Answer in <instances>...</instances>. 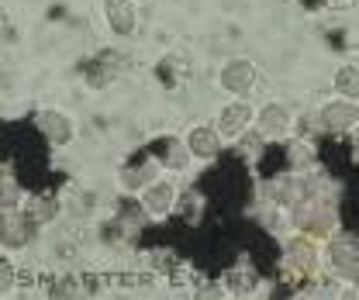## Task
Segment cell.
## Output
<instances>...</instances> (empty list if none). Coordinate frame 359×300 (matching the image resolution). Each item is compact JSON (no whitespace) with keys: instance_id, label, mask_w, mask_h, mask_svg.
Listing matches in <instances>:
<instances>
[{"instance_id":"cell-24","label":"cell","mask_w":359,"mask_h":300,"mask_svg":"<svg viewBox=\"0 0 359 300\" xmlns=\"http://www.w3.org/2000/svg\"><path fill=\"white\" fill-rule=\"evenodd\" d=\"M14 39H18V32H14V21H11L7 7L0 4V45H11Z\"/></svg>"},{"instance_id":"cell-6","label":"cell","mask_w":359,"mask_h":300,"mask_svg":"<svg viewBox=\"0 0 359 300\" xmlns=\"http://www.w3.org/2000/svg\"><path fill=\"white\" fill-rule=\"evenodd\" d=\"M283 262H287V269H290L294 276L311 280L314 273H318V245H314V238H308V235L290 238L287 249H283Z\"/></svg>"},{"instance_id":"cell-11","label":"cell","mask_w":359,"mask_h":300,"mask_svg":"<svg viewBox=\"0 0 359 300\" xmlns=\"http://www.w3.org/2000/svg\"><path fill=\"white\" fill-rule=\"evenodd\" d=\"M252 121H256V128H259V135H266V138H283L287 131H290V111L280 104V100H269V104H263V111L259 114H252Z\"/></svg>"},{"instance_id":"cell-13","label":"cell","mask_w":359,"mask_h":300,"mask_svg":"<svg viewBox=\"0 0 359 300\" xmlns=\"http://www.w3.org/2000/svg\"><path fill=\"white\" fill-rule=\"evenodd\" d=\"M183 145H187V152H190L194 159H204V163L222 156V135L215 128H208V125H197V128L187 135Z\"/></svg>"},{"instance_id":"cell-8","label":"cell","mask_w":359,"mask_h":300,"mask_svg":"<svg viewBox=\"0 0 359 300\" xmlns=\"http://www.w3.org/2000/svg\"><path fill=\"white\" fill-rule=\"evenodd\" d=\"M301 197H308V183L297 172H280L266 183V200L280 204V207H294Z\"/></svg>"},{"instance_id":"cell-26","label":"cell","mask_w":359,"mask_h":300,"mask_svg":"<svg viewBox=\"0 0 359 300\" xmlns=\"http://www.w3.org/2000/svg\"><path fill=\"white\" fill-rule=\"evenodd\" d=\"M297 4H301L304 11H321V7H328L332 0H297Z\"/></svg>"},{"instance_id":"cell-20","label":"cell","mask_w":359,"mask_h":300,"mask_svg":"<svg viewBox=\"0 0 359 300\" xmlns=\"http://www.w3.org/2000/svg\"><path fill=\"white\" fill-rule=\"evenodd\" d=\"M187 163H190V152H187V145L170 142V149H166V156H163V166H166V170L183 172V170H187Z\"/></svg>"},{"instance_id":"cell-5","label":"cell","mask_w":359,"mask_h":300,"mask_svg":"<svg viewBox=\"0 0 359 300\" xmlns=\"http://www.w3.org/2000/svg\"><path fill=\"white\" fill-rule=\"evenodd\" d=\"M356 100H346V97H339V100H332V104H325L321 111H318V128L328 131V135H346V131L356 128Z\"/></svg>"},{"instance_id":"cell-22","label":"cell","mask_w":359,"mask_h":300,"mask_svg":"<svg viewBox=\"0 0 359 300\" xmlns=\"http://www.w3.org/2000/svg\"><path fill=\"white\" fill-rule=\"evenodd\" d=\"M287 159H290V170H304V166H311V152L304 149V142H290Z\"/></svg>"},{"instance_id":"cell-2","label":"cell","mask_w":359,"mask_h":300,"mask_svg":"<svg viewBox=\"0 0 359 300\" xmlns=\"http://www.w3.org/2000/svg\"><path fill=\"white\" fill-rule=\"evenodd\" d=\"M35 235H39V228L32 224V217L25 214L21 207L0 211V249L21 252V249H28L35 242Z\"/></svg>"},{"instance_id":"cell-7","label":"cell","mask_w":359,"mask_h":300,"mask_svg":"<svg viewBox=\"0 0 359 300\" xmlns=\"http://www.w3.org/2000/svg\"><path fill=\"white\" fill-rule=\"evenodd\" d=\"M256 66L249 62V59H231V62H224L222 73H218V83L222 90H228L231 97H245V93H252L256 90Z\"/></svg>"},{"instance_id":"cell-9","label":"cell","mask_w":359,"mask_h":300,"mask_svg":"<svg viewBox=\"0 0 359 300\" xmlns=\"http://www.w3.org/2000/svg\"><path fill=\"white\" fill-rule=\"evenodd\" d=\"M173 204H177V190H173L170 179L156 176L149 186H142V211L149 217H166L173 211Z\"/></svg>"},{"instance_id":"cell-12","label":"cell","mask_w":359,"mask_h":300,"mask_svg":"<svg viewBox=\"0 0 359 300\" xmlns=\"http://www.w3.org/2000/svg\"><path fill=\"white\" fill-rule=\"evenodd\" d=\"M156 176H159V159H152V156H135L132 163H125L121 172H118V179H121L125 190H142Z\"/></svg>"},{"instance_id":"cell-14","label":"cell","mask_w":359,"mask_h":300,"mask_svg":"<svg viewBox=\"0 0 359 300\" xmlns=\"http://www.w3.org/2000/svg\"><path fill=\"white\" fill-rule=\"evenodd\" d=\"M21 211L32 217L35 228H45V224H55L62 204H59V197H52V193H32V197L21 200Z\"/></svg>"},{"instance_id":"cell-23","label":"cell","mask_w":359,"mask_h":300,"mask_svg":"<svg viewBox=\"0 0 359 300\" xmlns=\"http://www.w3.org/2000/svg\"><path fill=\"white\" fill-rule=\"evenodd\" d=\"M11 86H14V59L0 45V90H11Z\"/></svg>"},{"instance_id":"cell-17","label":"cell","mask_w":359,"mask_h":300,"mask_svg":"<svg viewBox=\"0 0 359 300\" xmlns=\"http://www.w3.org/2000/svg\"><path fill=\"white\" fill-rule=\"evenodd\" d=\"M118 73H121V66L114 62V55H111V59H97V66H90L87 83L93 86V90H104V86H111L118 80Z\"/></svg>"},{"instance_id":"cell-19","label":"cell","mask_w":359,"mask_h":300,"mask_svg":"<svg viewBox=\"0 0 359 300\" xmlns=\"http://www.w3.org/2000/svg\"><path fill=\"white\" fill-rule=\"evenodd\" d=\"M21 200H25L21 183H18L14 176H0V211H7V207H21Z\"/></svg>"},{"instance_id":"cell-15","label":"cell","mask_w":359,"mask_h":300,"mask_svg":"<svg viewBox=\"0 0 359 300\" xmlns=\"http://www.w3.org/2000/svg\"><path fill=\"white\" fill-rule=\"evenodd\" d=\"M104 18H107L114 35H132L135 25H138L132 0H104Z\"/></svg>"},{"instance_id":"cell-10","label":"cell","mask_w":359,"mask_h":300,"mask_svg":"<svg viewBox=\"0 0 359 300\" xmlns=\"http://www.w3.org/2000/svg\"><path fill=\"white\" fill-rule=\"evenodd\" d=\"M252 114H256V111H252L245 100H231V104H224L222 107V114H218V128L215 131H218L222 138H238L242 131L252 125Z\"/></svg>"},{"instance_id":"cell-21","label":"cell","mask_w":359,"mask_h":300,"mask_svg":"<svg viewBox=\"0 0 359 300\" xmlns=\"http://www.w3.org/2000/svg\"><path fill=\"white\" fill-rule=\"evenodd\" d=\"M14 287H18V266L7 256H0V297L14 294Z\"/></svg>"},{"instance_id":"cell-1","label":"cell","mask_w":359,"mask_h":300,"mask_svg":"<svg viewBox=\"0 0 359 300\" xmlns=\"http://www.w3.org/2000/svg\"><path fill=\"white\" fill-rule=\"evenodd\" d=\"M294 224L308 238H328L335 231V211L325 200H318V197H301L294 204Z\"/></svg>"},{"instance_id":"cell-4","label":"cell","mask_w":359,"mask_h":300,"mask_svg":"<svg viewBox=\"0 0 359 300\" xmlns=\"http://www.w3.org/2000/svg\"><path fill=\"white\" fill-rule=\"evenodd\" d=\"M35 125H39V131H42L45 142H48V145H55V149H66V145H73V138H76V125H73V118H69L66 111H55V107L39 111Z\"/></svg>"},{"instance_id":"cell-25","label":"cell","mask_w":359,"mask_h":300,"mask_svg":"<svg viewBox=\"0 0 359 300\" xmlns=\"http://www.w3.org/2000/svg\"><path fill=\"white\" fill-rule=\"evenodd\" d=\"M48 294H52V297H69V294H80V287H76L73 276H59V283H52Z\"/></svg>"},{"instance_id":"cell-3","label":"cell","mask_w":359,"mask_h":300,"mask_svg":"<svg viewBox=\"0 0 359 300\" xmlns=\"http://www.w3.org/2000/svg\"><path fill=\"white\" fill-rule=\"evenodd\" d=\"M328 266H332L346 283H356V276H359L356 235H332V242H328Z\"/></svg>"},{"instance_id":"cell-18","label":"cell","mask_w":359,"mask_h":300,"mask_svg":"<svg viewBox=\"0 0 359 300\" xmlns=\"http://www.w3.org/2000/svg\"><path fill=\"white\" fill-rule=\"evenodd\" d=\"M335 90H339V97L356 100V93H359V69H356V62H349V66H339V69H335Z\"/></svg>"},{"instance_id":"cell-16","label":"cell","mask_w":359,"mask_h":300,"mask_svg":"<svg viewBox=\"0 0 359 300\" xmlns=\"http://www.w3.org/2000/svg\"><path fill=\"white\" fill-rule=\"evenodd\" d=\"M224 290L228 294H235V297H249V294H256L259 290V276L252 273V269H228L224 273Z\"/></svg>"}]
</instances>
